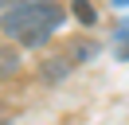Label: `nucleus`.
<instances>
[{
    "mask_svg": "<svg viewBox=\"0 0 129 125\" xmlns=\"http://www.w3.org/2000/svg\"><path fill=\"white\" fill-rule=\"evenodd\" d=\"M67 12L59 0H27V4L4 8L0 16V31L20 47H43L59 27H63Z\"/></svg>",
    "mask_w": 129,
    "mask_h": 125,
    "instance_id": "nucleus-1",
    "label": "nucleus"
},
{
    "mask_svg": "<svg viewBox=\"0 0 129 125\" xmlns=\"http://www.w3.org/2000/svg\"><path fill=\"white\" fill-rule=\"evenodd\" d=\"M113 4H117V8H129V0H113Z\"/></svg>",
    "mask_w": 129,
    "mask_h": 125,
    "instance_id": "nucleus-8",
    "label": "nucleus"
},
{
    "mask_svg": "<svg viewBox=\"0 0 129 125\" xmlns=\"http://www.w3.org/2000/svg\"><path fill=\"white\" fill-rule=\"evenodd\" d=\"M16 4H27V0H0V8H16Z\"/></svg>",
    "mask_w": 129,
    "mask_h": 125,
    "instance_id": "nucleus-7",
    "label": "nucleus"
},
{
    "mask_svg": "<svg viewBox=\"0 0 129 125\" xmlns=\"http://www.w3.org/2000/svg\"><path fill=\"white\" fill-rule=\"evenodd\" d=\"M113 39H117V55H121V59H129V20H125V23H117Z\"/></svg>",
    "mask_w": 129,
    "mask_h": 125,
    "instance_id": "nucleus-4",
    "label": "nucleus"
},
{
    "mask_svg": "<svg viewBox=\"0 0 129 125\" xmlns=\"http://www.w3.org/2000/svg\"><path fill=\"white\" fill-rule=\"evenodd\" d=\"M71 12H74V20H78L82 27H94L98 23V12H94L90 0H71Z\"/></svg>",
    "mask_w": 129,
    "mask_h": 125,
    "instance_id": "nucleus-2",
    "label": "nucleus"
},
{
    "mask_svg": "<svg viewBox=\"0 0 129 125\" xmlns=\"http://www.w3.org/2000/svg\"><path fill=\"white\" fill-rule=\"evenodd\" d=\"M90 55H98V43H74V62L90 59Z\"/></svg>",
    "mask_w": 129,
    "mask_h": 125,
    "instance_id": "nucleus-5",
    "label": "nucleus"
},
{
    "mask_svg": "<svg viewBox=\"0 0 129 125\" xmlns=\"http://www.w3.org/2000/svg\"><path fill=\"white\" fill-rule=\"evenodd\" d=\"M0 62H4V74H16V55H12V51L0 55Z\"/></svg>",
    "mask_w": 129,
    "mask_h": 125,
    "instance_id": "nucleus-6",
    "label": "nucleus"
},
{
    "mask_svg": "<svg viewBox=\"0 0 129 125\" xmlns=\"http://www.w3.org/2000/svg\"><path fill=\"white\" fill-rule=\"evenodd\" d=\"M63 74H67V59H47V67H43V78H47V82H59Z\"/></svg>",
    "mask_w": 129,
    "mask_h": 125,
    "instance_id": "nucleus-3",
    "label": "nucleus"
}]
</instances>
